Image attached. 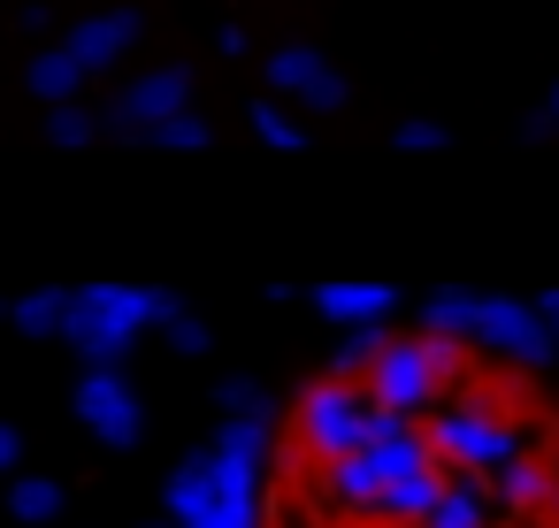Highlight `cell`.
I'll list each match as a JSON object with an SVG mask.
<instances>
[{"instance_id": "1", "label": "cell", "mask_w": 559, "mask_h": 528, "mask_svg": "<svg viewBox=\"0 0 559 528\" xmlns=\"http://www.w3.org/2000/svg\"><path fill=\"white\" fill-rule=\"evenodd\" d=\"M490 352H506V360H521V368H536L544 352H551V322H536L528 307H513V299H475V322H467Z\"/></svg>"}, {"instance_id": "2", "label": "cell", "mask_w": 559, "mask_h": 528, "mask_svg": "<svg viewBox=\"0 0 559 528\" xmlns=\"http://www.w3.org/2000/svg\"><path fill=\"white\" fill-rule=\"evenodd\" d=\"M314 299H322V314H337V322H383V314H391V291H383V284H322Z\"/></svg>"}, {"instance_id": "3", "label": "cell", "mask_w": 559, "mask_h": 528, "mask_svg": "<svg viewBox=\"0 0 559 528\" xmlns=\"http://www.w3.org/2000/svg\"><path fill=\"white\" fill-rule=\"evenodd\" d=\"M276 85H284V93H307V100H337V77H330L314 55H284V62H276Z\"/></svg>"}, {"instance_id": "4", "label": "cell", "mask_w": 559, "mask_h": 528, "mask_svg": "<svg viewBox=\"0 0 559 528\" xmlns=\"http://www.w3.org/2000/svg\"><path fill=\"white\" fill-rule=\"evenodd\" d=\"M177 100H185V77L169 70V77H154L146 93H131V100H123V123H154V116H169Z\"/></svg>"}, {"instance_id": "5", "label": "cell", "mask_w": 559, "mask_h": 528, "mask_svg": "<svg viewBox=\"0 0 559 528\" xmlns=\"http://www.w3.org/2000/svg\"><path fill=\"white\" fill-rule=\"evenodd\" d=\"M78 77H85V62H78V55H47V62H39V93H70Z\"/></svg>"}, {"instance_id": "6", "label": "cell", "mask_w": 559, "mask_h": 528, "mask_svg": "<svg viewBox=\"0 0 559 528\" xmlns=\"http://www.w3.org/2000/svg\"><path fill=\"white\" fill-rule=\"evenodd\" d=\"M253 123H261V139H269V146H299V131H292L284 116H261V108H253Z\"/></svg>"}, {"instance_id": "7", "label": "cell", "mask_w": 559, "mask_h": 528, "mask_svg": "<svg viewBox=\"0 0 559 528\" xmlns=\"http://www.w3.org/2000/svg\"><path fill=\"white\" fill-rule=\"evenodd\" d=\"M551 337H559V299H551Z\"/></svg>"}]
</instances>
